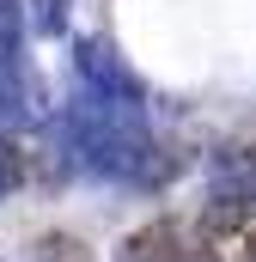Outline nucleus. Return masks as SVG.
Here are the masks:
<instances>
[{
  "mask_svg": "<svg viewBox=\"0 0 256 262\" xmlns=\"http://www.w3.org/2000/svg\"><path fill=\"white\" fill-rule=\"evenodd\" d=\"M61 134V159L104 177V183H128V189H165L177 177V152L146 128L140 104H110V98H79L55 116Z\"/></svg>",
  "mask_w": 256,
  "mask_h": 262,
  "instance_id": "nucleus-1",
  "label": "nucleus"
},
{
  "mask_svg": "<svg viewBox=\"0 0 256 262\" xmlns=\"http://www.w3.org/2000/svg\"><path fill=\"white\" fill-rule=\"evenodd\" d=\"M116 262H220L214 256V244L201 238V226L195 220H146V226H134L122 238V250Z\"/></svg>",
  "mask_w": 256,
  "mask_h": 262,
  "instance_id": "nucleus-2",
  "label": "nucleus"
},
{
  "mask_svg": "<svg viewBox=\"0 0 256 262\" xmlns=\"http://www.w3.org/2000/svg\"><path fill=\"white\" fill-rule=\"evenodd\" d=\"M37 110V73L25 55V0H0V116Z\"/></svg>",
  "mask_w": 256,
  "mask_h": 262,
  "instance_id": "nucleus-3",
  "label": "nucleus"
},
{
  "mask_svg": "<svg viewBox=\"0 0 256 262\" xmlns=\"http://www.w3.org/2000/svg\"><path fill=\"white\" fill-rule=\"evenodd\" d=\"M73 67H79V79H86L92 98H110V104H146V79L134 73V61H128L110 37H79V43H73Z\"/></svg>",
  "mask_w": 256,
  "mask_h": 262,
  "instance_id": "nucleus-4",
  "label": "nucleus"
},
{
  "mask_svg": "<svg viewBox=\"0 0 256 262\" xmlns=\"http://www.w3.org/2000/svg\"><path fill=\"white\" fill-rule=\"evenodd\" d=\"M31 165H37V152H31L18 134L0 128V195H12L18 183H31Z\"/></svg>",
  "mask_w": 256,
  "mask_h": 262,
  "instance_id": "nucleus-5",
  "label": "nucleus"
},
{
  "mask_svg": "<svg viewBox=\"0 0 256 262\" xmlns=\"http://www.w3.org/2000/svg\"><path fill=\"white\" fill-rule=\"evenodd\" d=\"M61 6H67V0H43V31H67Z\"/></svg>",
  "mask_w": 256,
  "mask_h": 262,
  "instance_id": "nucleus-6",
  "label": "nucleus"
}]
</instances>
